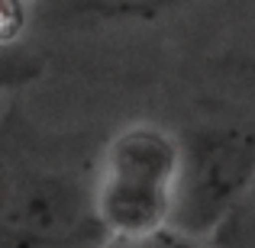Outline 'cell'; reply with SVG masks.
<instances>
[{"label": "cell", "instance_id": "6da1fadb", "mask_svg": "<svg viewBox=\"0 0 255 248\" xmlns=\"http://www.w3.org/2000/svg\"><path fill=\"white\" fill-rule=\"evenodd\" d=\"M181 152L165 132L139 126L110 145L97 190V213L120 236H145L171 219Z\"/></svg>", "mask_w": 255, "mask_h": 248}, {"label": "cell", "instance_id": "7a4b0ae2", "mask_svg": "<svg viewBox=\"0 0 255 248\" xmlns=\"http://www.w3.org/2000/svg\"><path fill=\"white\" fill-rule=\"evenodd\" d=\"M252 184L255 139L246 132H204L181 152L171 223L184 232L213 229Z\"/></svg>", "mask_w": 255, "mask_h": 248}, {"label": "cell", "instance_id": "3957f363", "mask_svg": "<svg viewBox=\"0 0 255 248\" xmlns=\"http://www.w3.org/2000/svg\"><path fill=\"white\" fill-rule=\"evenodd\" d=\"M94 229H107L97 213V200L91 203L62 177H42L23 190L13 187L0 213V245L13 248L78 242Z\"/></svg>", "mask_w": 255, "mask_h": 248}, {"label": "cell", "instance_id": "ba28073f", "mask_svg": "<svg viewBox=\"0 0 255 248\" xmlns=\"http://www.w3.org/2000/svg\"><path fill=\"white\" fill-rule=\"evenodd\" d=\"M10 190H13V184H10V177H6L3 171H0V213H3V206H6V200H10Z\"/></svg>", "mask_w": 255, "mask_h": 248}, {"label": "cell", "instance_id": "5b68a950", "mask_svg": "<svg viewBox=\"0 0 255 248\" xmlns=\"http://www.w3.org/2000/svg\"><path fill=\"white\" fill-rule=\"evenodd\" d=\"M68 10L75 13H91V16H152V13L165 10V6L178 3V0H65Z\"/></svg>", "mask_w": 255, "mask_h": 248}, {"label": "cell", "instance_id": "52a82bcc", "mask_svg": "<svg viewBox=\"0 0 255 248\" xmlns=\"http://www.w3.org/2000/svg\"><path fill=\"white\" fill-rule=\"evenodd\" d=\"M26 26L23 0H0V42H16Z\"/></svg>", "mask_w": 255, "mask_h": 248}, {"label": "cell", "instance_id": "277c9868", "mask_svg": "<svg viewBox=\"0 0 255 248\" xmlns=\"http://www.w3.org/2000/svg\"><path fill=\"white\" fill-rule=\"evenodd\" d=\"M42 58L26 49H16L13 42H0V93L32 84L42 75Z\"/></svg>", "mask_w": 255, "mask_h": 248}, {"label": "cell", "instance_id": "8992f818", "mask_svg": "<svg viewBox=\"0 0 255 248\" xmlns=\"http://www.w3.org/2000/svg\"><path fill=\"white\" fill-rule=\"evenodd\" d=\"M220 239L233 245H255V190L252 187L220 223Z\"/></svg>", "mask_w": 255, "mask_h": 248}]
</instances>
